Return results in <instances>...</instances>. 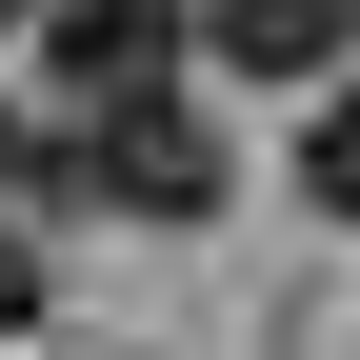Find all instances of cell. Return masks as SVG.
<instances>
[{"label": "cell", "mask_w": 360, "mask_h": 360, "mask_svg": "<svg viewBox=\"0 0 360 360\" xmlns=\"http://www.w3.org/2000/svg\"><path fill=\"white\" fill-rule=\"evenodd\" d=\"M180 60H240V80H340L360 60V0H160Z\"/></svg>", "instance_id": "cell-2"}, {"label": "cell", "mask_w": 360, "mask_h": 360, "mask_svg": "<svg viewBox=\"0 0 360 360\" xmlns=\"http://www.w3.org/2000/svg\"><path fill=\"white\" fill-rule=\"evenodd\" d=\"M60 120V101H40ZM60 200H101V220H220V120L180 101H101V120H60Z\"/></svg>", "instance_id": "cell-1"}, {"label": "cell", "mask_w": 360, "mask_h": 360, "mask_svg": "<svg viewBox=\"0 0 360 360\" xmlns=\"http://www.w3.org/2000/svg\"><path fill=\"white\" fill-rule=\"evenodd\" d=\"M40 80H60V120H101V101H160V80H180V20H160V0H80V20L40 40Z\"/></svg>", "instance_id": "cell-3"}, {"label": "cell", "mask_w": 360, "mask_h": 360, "mask_svg": "<svg viewBox=\"0 0 360 360\" xmlns=\"http://www.w3.org/2000/svg\"><path fill=\"white\" fill-rule=\"evenodd\" d=\"M300 180H321V200L360 220V80H340V101H321V141H300Z\"/></svg>", "instance_id": "cell-4"}, {"label": "cell", "mask_w": 360, "mask_h": 360, "mask_svg": "<svg viewBox=\"0 0 360 360\" xmlns=\"http://www.w3.org/2000/svg\"><path fill=\"white\" fill-rule=\"evenodd\" d=\"M40 321V240H0V340H20Z\"/></svg>", "instance_id": "cell-5"}]
</instances>
